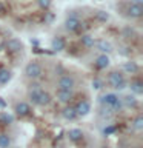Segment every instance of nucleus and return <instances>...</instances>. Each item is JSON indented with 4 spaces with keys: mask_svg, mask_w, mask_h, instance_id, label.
Segmentation results:
<instances>
[{
    "mask_svg": "<svg viewBox=\"0 0 143 148\" xmlns=\"http://www.w3.org/2000/svg\"><path fill=\"white\" fill-rule=\"evenodd\" d=\"M108 85L114 91H122L128 86V80L125 79V74L120 71H111L108 74Z\"/></svg>",
    "mask_w": 143,
    "mask_h": 148,
    "instance_id": "1",
    "label": "nucleus"
},
{
    "mask_svg": "<svg viewBox=\"0 0 143 148\" xmlns=\"http://www.w3.org/2000/svg\"><path fill=\"white\" fill-rule=\"evenodd\" d=\"M25 76L29 79V80H39V79L43 76V66L37 62V60H31L25 65V69H23Z\"/></svg>",
    "mask_w": 143,
    "mask_h": 148,
    "instance_id": "2",
    "label": "nucleus"
},
{
    "mask_svg": "<svg viewBox=\"0 0 143 148\" xmlns=\"http://www.w3.org/2000/svg\"><path fill=\"white\" fill-rule=\"evenodd\" d=\"M3 48H5V51H6V53H9V54H17V53H22L23 43H22V40H20V39L11 37L9 40L5 42Z\"/></svg>",
    "mask_w": 143,
    "mask_h": 148,
    "instance_id": "3",
    "label": "nucleus"
},
{
    "mask_svg": "<svg viewBox=\"0 0 143 148\" xmlns=\"http://www.w3.org/2000/svg\"><path fill=\"white\" fill-rule=\"evenodd\" d=\"M76 77L72 74H63V76L59 77L57 80V86L60 90H74L76 88Z\"/></svg>",
    "mask_w": 143,
    "mask_h": 148,
    "instance_id": "4",
    "label": "nucleus"
},
{
    "mask_svg": "<svg viewBox=\"0 0 143 148\" xmlns=\"http://www.w3.org/2000/svg\"><path fill=\"white\" fill-rule=\"evenodd\" d=\"M32 113V108H31V105H29V102H17L16 105H14V114L17 116V117H28Z\"/></svg>",
    "mask_w": 143,
    "mask_h": 148,
    "instance_id": "5",
    "label": "nucleus"
},
{
    "mask_svg": "<svg viewBox=\"0 0 143 148\" xmlns=\"http://www.w3.org/2000/svg\"><path fill=\"white\" fill-rule=\"evenodd\" d=\"M74 110L77 113V117H86L88 114L92 111V106H91V102L83 99V100H78L76 105H74Z\"/></svg>",
    "mask_w": 143,
    "mask_h": 148,
    "instance_id": "6",
    "label": "nucleus"
},
{
    "mask_svg": "<svg viewBox=\"0 0 143 148\" xmlns=\"http://www.w3.org/2000/svg\"><path fill=\"white\" fill-rule=\"evenodd\" d=\"M63 25H65V29L68 32H77L82 28V20L77 16H68Z\"/></svg>",
    "mask_w": 143,
    "mask_h": 148,
    "instance_id": "7",
    "label": "nucleus"
},
{
    "mask_svg": "<svg viewBox=\"0 0 143 148\" xmlns=\"http://www.w3.org/2000/svg\"><path fill=\"white\" fill-rule=\"evenodd\" d=\"M95 49L97 51H100V53H103V54H111L114 51V46L111 42H108L106 39H99V40H95Z\"/></svg>",
    "mask_w": 143,
    "mask_h": 148,
    "instance_id": "8",
    "label": "nucleus"
},
{
    "mask_svg": "<svg viewBox=\"0 0 143 148\" xmlns=\"http://www.w3.org/2000/svg\"><path fill=\"white\" fill-rule=\"evenodd\" d=\"M55 97H57V100L60 102V103H69L72 99H74V90H57V94H55Z\"/></svg>",
    "mask_w": 143,
    "mask_h": 148,
    "instance_id": "9",
    "label": "nucleus"
},
{
    "mask_svg": "<svg viewBox=\"0 0 143 148\" xmlns=\"http://www.w3.org/2000/svg\"><path fill=\"white\" fill-rule=\"evenodd\" d=\"M126 14H128V17H131V18H140L143 16L142 3H131L126 9Z\"/></svg>",
    "mask_w": 143,
    "mask_h": 148,
    "instance_id": "10",
    "label": "nucleus"
},
{
    "mask_svg": "<svg viewBox=\"0 0 143 148\" xmlns=\"http://www.w3.org/2000/svg\"><path fill=\"white\" fill-rule=\"evenodd\" d=\"M12 76H14L12 69H9L6 66H0V86L8 85L12 80Z\"/></svg>",
    "mask_w": 143,
    "mask_h": 148,
    "instance_id": "11",
    "label": "nucleus"
},
{
    "mask_svg": "<svg viewBox=\"0 0 143 148\" xmlns=\"http://www.w3.org/2000/svg\"><path fill=\"white\" fill-rule=\"evenodd\" d=\"M111 65V59H109V54H103L100 53V56L94 60V66L97 69H106Z\"/></svg>",
    "mask_w": 143,
    "mask_h": 148,
    "instance_id": "12",
    "label": "nucleus"
},
{
    "mask_svg": "<svg viewBox=\"0 0 143 148\" xmlns=\"http://www.w3.org/2000/svg\"><path fill=\"white\" fill-rule=\"evenodd\" d=\"M131 90L132 94H136V96H140L143 94V82L140 80V79H131V82H128V86Z\"/></svg>",
    "mask_w": 143,
    "mask_h": 148,
    "instance_id": "13",
    "label": "nucleus"
},
{
    "mask_svg": "<svg viewBox=\"0 0 143 148\" xmlns=\"http://www.w3.org/2000/svg\"><path fill=\"white\" fill-rule=\"evenodd\" d=\"M122 69H123V74H137L140 71V66H138L136 60H128V62L123 63Z\"/></svg>",
    "mask_w": 143,
    "mask_h": 148,
    "instance_id": "14",
    "label": "nucleus"
},
{
    "mask_svg": "<svg viewBox=\"0 0 143 148\" xmlns=\"http://www.w3.org/2000/svg\"><path fill=\"white\" fill-rule=\"evenodd\" d=\"M60 113H62V117L65 120H76L77 119L76 110H74V106L69 105V103H66V106H63V110L60 111Z\"/></svg>",
    "mask_w": 143,
    "mask_h": 148,
    "instance_id": "15",
    "label": "nucleus"
},
{
    "mask_svg": "<svg viewBox=\"0 0 143 148\" xmlns=\"http://www.w3.org/2000/svg\"><path fill=\"white\" fill-rule=\"evenodd\" d=\"M122 102H123V106H126V108H137L138 106V99L136 94H126L122 97Z\"/></svg>",
    "mask_w": 143,
    "mask_h": 148,
    "instance_id": "16",
    "label": "nucleus"
},
{
    "mask_svg": "<svg viewBox=\"0 0 143 148\" xmlns=\"http://www.w3.org/2000/svg\"><path fill=\"white\" fill-rule=\"evenodd\" d=\"M80 45L83 46V48H88V49L94 48V45H95V37L91 36V34H88V32H85V34L80 36Z\"/></svg>",
    "mask_w": 143,
    "mask_h": 148,
    "instance_id": "17",
    "label": "nucleus"
},
{
    "mask_svg": "<svg viewBox=\"0 0 143 148\" xmlns=\"http://www.w3.org/2000/svg\"><path fill=\"white\" fill-rule=\"evenodd\" d=\"M51 102H52V96H51L48 91L40 90L39 91V99H37V105L39 106H48Z\"/></svg>",
    "mask_w": 143,
    "mask_h": 148,
    "instance_id": "18",
    "label": "nucleus"
},
{
    "mask_svg": "<svg viewBox=\"0 0 143 148\" xmlns=\"http://www.w3.org/2000/svg\"><path fill=\"white\" fill-rule=\"evenodd\" d=\"M66 48V42H65L63 37H54L52 42H51V49L55 51V53H60V51H63Z\"/></svg>",
    "mask_w": 143,
    "mask_h": 148,
    "instance_id": "19",
    "label": "nucleus"
},
{
    "mask_svg": "<svg viewBox=\"0 0 143 148\" xmlns=\"http://www.w3.org/2000/svg\"><path fill=\"white\" fill-rule=\"evenodd\" d=\"M66 136H68V139H69L71 142L77 143V142H80L82 139H83V131H82L80 128H71V130L66 133Z\"/></svg>",
    "mask_w": 143,
    "mask_h": 148,
    "instance_id": "20",
    "label": "nucleus"
},
{
    "mask_svg": "<svg viewBox=\"0 0 143 148\" xmlns=\"http://www.w3.org/2000/svg\"><path fill=\"white\" fill-rule=\"evenodd\" d=\"M118 99V96L115 94V92H106V94H103L101 96V99H100V102H101V105H106V106H111L114 103L115 100Z\"/></svg>",
    "mask_w": 143,
    "mask_h": 148,
    "instance_id": "21",
    "label": "nucleus"
},
{
    "mask_svg": "<svg viewBox=\"0 0 143 148\" xmlns=\"http://www.w3.org/2000/svg\"><path fill=\"white\" fill-rule=\"evenodd\" d=\"M0 123L5 125V127L14 123V116L11 113H8V111H0Z\"/></svg>",
    "mask_w": 143,
    "mask_h": 148,
    "instance_id": "22",
    "label": "nucleus"
},
{
    "mask_svg": "<svg viewBox=\"0 0 143 148\" xmlns=\"http://www.w3.org/2000/svg\"><path fill=\"white\" fill-rule=\"evenodd\" d=\"M109 12L108 11H105V9H99V11H95V22H99V23H106V22H109Z\"/></svg>",
    "mask_w": 143,
    "mask_h": 148,
    "instance_id": "23",
    "label": "nucleus"
},
{
    "mask_svg": "<svg viewBox=\"0 0 143 148\" xmlns=\"http://www.w3.org/2000/svg\"><path fill=\"white\" fill-rule=\"evenodd\" d=\"M132 128L136 130V131H142V130H143V116L142 114H137L136 117H134Z\"/></svg>",
    "mask_w": 143,
    "mask_h": 148,
    "instance_id": "24",
    "label": "nucleus"
},
{
    "mask_svg": "<svg viewBox=\"0 0 143 148\" xmlns=\"http://www.w3.org/2000/svg\"><path fill=\"white\" fill-rule=\"evenodd\" d=\"M11 147V137L6 133H0V148H8Z\"/></svg>",
    "mask_w": 143,
    "mask_h": 148,
    "instance_id": "25",
    "label": "nucleus"
},
{
    "mask_svg": "<svg viewBox=\"0 0 143 148\" xmlns=\"http://www.w3.org/2000/svg\"><path fill=\"white\" fill-rule=\"evenodd\" d=\"M122 108H123V102H122V99L118 97V99L115 100L112 105H111V110H112V113H118Z\"/></svg>",
    "mask_w": 143,
    "mask_h": 148,
    "instance_id": "26",
    "label": "nucleus"
},
{
    "mask_svg": "<svg viewBox=\"0 0 143 148\" xmlns=\"http://www.w3.org/2000/svg\"><path fill=\"white\" fill-rule=\"evenodd\" d=\"M51 3H52V0H37V5H39L43 11H48L51 8Z\"/></svg>",
    "mask_w": 143,
    "mask_h": 148,
    "instance_id": "27",
    "label": "nucleus"
},
{
    "mask_svg": "<svg viewBox=\"0 0 143 148\" xmlns=\"http://www.w3.org/2000/svg\"><path fill=\"white\" fill-rule=\"evenodd\" d=\"M103 86H105V82L101 80V79H99V77L92 79V88H94V90H101Z\"/></svg>",
    "mask_w": 143,
    "mask_h": 148,
    "instance_id": "28",
    "label": "nucleus"
},
{
    "mask_svg": "<svg viewBox=\"0 0 143 148\" xmlns=\"http://www.w3.org/2000/svg\"><path fill=\"white\" fill-rule=\"evenodd\" d=\"M42 85H40V82L39 80H31L29 83V90H40Z\"/></svg>",
    "mask_w": 143,
    "mask_h": 148,
    "instance_id": "29",
    "label": "nucleus"
},
{
    "mask_svg": "<svg viewBox=\"0 0 143 148\" xmlns=\"http://www.w3.org/2000/svg\"><path fill=\"white\" fill-rule=\"evenodd\" d=\"M45 16H46V22H52L54 20V16L51 12H45Z\"/></svg>",
    "mask_w": 143,
    "mask_h": 148,
    "instance_id": "30",
    "label": "nucleus"
},
{
    "mask_svg": "<svg viewBox=\"0 0 143 148\" xmlns=\"http://www.w3.org/2000/svg\"><path fill=\"white\" fill-rule=\"evenodd\" d=\"M5 12H6V9H5V6H3L2 3H0V16H3Z\"/></svg>",
    "mask_w": 143,
    "mask_h": 148,
    "instance_id": "31",
    "label": "nucleus"
},
{
    "mask_svg": "<svg viewBox=\"0 0 143 148\" xmlns=\"http://www.w3.org/2000/svg\"><path fill=\"white\" fill-rule=\"evenodd\" d=\"M134 3H142V0H134Z\"/></svg>",
    "mask_w": 143,
    "mask_h": 148,
    "instance_id": "32",
    "label": "nucleus"
},
{
    "mask_svg": "<svg viewBox=\"0 0 143 148\" xmlns=\"http://www.w3.org/2000/svg\"><path fill=\"white\" fill-rule=\"evenodd\" d=\"M101 148H109V147H101Z\"/></svg>",
    "mask_w": 143,
    "mask_h": 148,
    "instance_id": "33",
    "label": "nucleus"
},
{
    "mask_svg": "<svg viewBox=\"0 0 143 148\" xmlns=\"http://www.w3.org/2000/svg\"><path fill=\"white\" fill-rule=\"evenodd\" d=\"M132 148H140V147H132Z\"/></svg>",
    "mask_w": 143,
    "mask_h": 148,
    "instance_id": "34",
    "label": "nucleus"
},
{
    "mask_svg": "<svg viewBox=\"0 0 143 148\" xmlns=\"http://www.w3.org/2000/svg\"><path fill=\"white\" fill-rule=\"evenodd\" d=\"M0 32H2V26H0Z\"/></svg>",
    "mask_w": 143,
    "mask_h": 148,
    "instance_id": "35",
    "label": "nucleus"
},
{
    "mask_svg": "<svg viewBox=\"0 0 143 148\" xmlns=\"http://www.w3.org/2000/svg\"><path fill=\"white\" fill-rule=\"evenodd\" d=\"M8 148H12V147H8Z\"/></svg>",
    "mask_w": 143,
    "mask_h": 148,
    "instance_id": "36",
    "label": "nucleus"
}]
</instances>
